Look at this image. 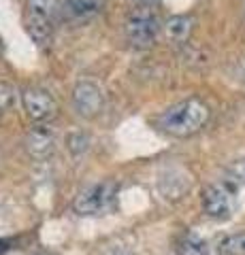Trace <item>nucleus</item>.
I'll return each instance as SVG.
<instances>
[{
    "label": "nucleus",
    "instance_id": "1",
    "mask_svg": "<svg viewBox=\"0 0 245 255\" xmlns=\"http://www.w3.org/2000/svg\"><path fill=\"white\" fill-rule=\"evenodd\" d=\"M209 122V107L199 98H188L169 107L156 119V126L164 134L175 138L192 136Z\"/></svg>",
    "mask_w": 245,
    "mask_h": 255
},
{
    "label": "nucleus",
    "instance_id": "15",
    "mask_svg": "<svg viewBox=\"0 0 245 255\" xmlns=\"http://www.w3.org/2000/svg\"><path fill=\"white\" fill-rule=\"evenodd\" d=\"M36 255H45V253H36Z\"/></svg>",
    "mask_w": 245,
    "mask_h": 255
},
{
    "label": "nucleus",
    "instance_id": "9",
    "mask_svg": "<svg viewBox=\"0 0 245 255\" xmlns=\"http://www.w3.org/2000/svg\"><path fill=\"white\" fill-rule=\"evenodd\" d=\"M107 0H64L62 2V15L68 21H92L94 17L105 11Z\"/></svg>",
    "mask_w": 245,
    "mask_h": 255
},
{
    "label": "nucleus",
    "instance_id": "14",
    "mask_svg": "<svg viewBox=\"0 0 245 255\" xmlns=\"http://www.w3.org/2000/svg\"><path fill=\"white\" fill-rule=\"evenodd\" d=\"M134 9H154L158 4V0H128Z\"/></svg>",
    "mask_w": 245,
    "mask_h": 255
},
{
    "label": "nucleus",
    "instance_id": "3",
    "mask_svg": "<svg viewBox=\"0 0 245 255\" xmlns=\"http://www.w3.org/2000/svg\"><path fill=\"white\" fill-rule=\"evenodd\" d=\"M162 23L154 9H132L124 21V34L134 49H149L160 36Z\"/></svg>",
    "mask_w": 245,
    "mask_h": 255
},
{
    "label": "nucleus",
    "instance_id": "5",
    "mask_svg": "<svg viewBox=\"0 0 245 255\" xmlns=\"http://www.w3.org/2000/svg\"><path fill=\"white\" fill-rule=\"evenodd\" d=\"M21 105H23L26 115L32 119L34 124H47V122H51V119L58 115L56 98L51 96L49 90L38 87V85H32V87H26V90H23Z\"/></svg>",
    "mask_w": 245,
    "mask_h": 255
},
{
    "label": "nucleus",
    "instance_id": "6",
    "mask_svg": "<svg viewBox=\"0 0 245 255\" xmlns=\"http://www.w3.org/2000/svg\"><path fill=\"white\" fill-rule=\"evenodd\" d=\"M233 189L228 183H211L203 189V211L211 219H228L233 215Z\"/></svg>",
    "mask_w": 245,
    "mask_h": 255
},
{
    "label": "nucleus",
    "instance_id": "10",
    "mask_svg": "<svg viewBox=\"0 0 245 255\" xmlns=\"http://www.w3.org/2000/svg\"><path fill=\"white\" fill-rule=\"evenodd\" d=\"M194 19L190 15H173L162 23V34L175 45H186L192 36Z\"/></svg>",
    "mask_w": 245,
    "mask_h": 255
},
{
    "label": "nucleus",
    "instance_id": "8",
    "mask_svg": "<svg viewBox=\"0 0 245 255\" xmlns=\"http://www.w3.org/2000/svg\"><path fill=\"white\" fill-rule=\"evenodd\" d=\"M26 149L36 159L49 157L53 153V149H56V134H53L49 126L38 124L26 134Z\"/></svg>",
    "mask_w": 245,
    "mask_h": 255
},
{
    "label": "nucleus",
    "instance_id": "7",
    "mask_svg": "<svg viewBox=\"0 0 245 255\" xmlns=\"http://www.w3.org/2000/svg\"><path fill=\"white\" fill-rule=\"evenodd\" d=\"M70 102H73V109L77 111L81 117H96L102 107H105V94L102 90L92 83V81H79L75 85L73 94H70Z\"/></svg>",
    "mask_w": 245,
    "mask_h": 255
},
{
    "label": "nucleus",
    "instance_id": "11",
    "mask_svg": "<svg viewBox=\"0 0 245 255\" xmlns=\"http://www.w3.org/2000/svg\"><path fill=\"white\" fill-rule=\"evenodd\" d=\"M66 145H68V151H70V153H73L75 157H79V155H83L85 151H88V147H90V138L85 136V134H81V132H73V134H68Z\"/></svg>",
    "mask_w": 245,
    "mask_h": 255
},
{
    "label": "nucleus",
    "instance_id": "16",
    "mask_svg": "<svg viewBox=\"0 0 245 255\" xmlns=\"http://www.w3.org/2000/svg\"><path fill=\"white\" fill-rule=\"evenodd\" d=\"M243 77H245V70H243Z\"/></svg>",
    "mask_w": 245,
    "mask_h": 255
},
{
    "label": "nucleus",
    "instance_id": "2",
    "mask_svg": "<svg viewBox=\"0 0 245 255\" xmlns=\"http://www.w3.org/2000/svg\"><path fill=\"white\" fill-rule=\"evenodd\" d=\"M56 13L58 0H26V32L38 47L51 43Z\"/></svg>",
    "mask_w": 245,
    "mask_h": 255
},
{
    "label": "nucleus",
    "instance_id": "4",
    "mask_svg": "<svg viewBox=\"0 0 245 255\" xmlns=\"http://www.w3.org/2000/svg\"><path fill=\"white\" fill-rule=\"evenodd\" d=\"M115 189H117V185L111 181H100V183L85 185L75 198L73 211L77 215H98V213H102L109 204H111L113 196H115Z\"/></svg>",
    "mask_w": 245,
    "mask_h": 255
},
{
    "label": "nucleus",
    "instance_id": "13",
    "mask_svg": "<svg viewBox=\"0 0 245 255\" xmlns=\"http://www.w3.org/2000/svg\"><path fill=\"white\" fill-rule=\"evenodd\" d=\"M15 100H17V92L15 87L9 83H0V113H6L15 107Z\"/></svg>",
    "mask_w": 245,
    "mask_h": 255
},
{
    "label": "nucleus",
    "instance_id": "12",
    "mask_svg": "<svg viewBox=\"0 0 245 255\" xmlns=\"http://www.w3.org/2000/svg\"><path fill=\"white\" fill-rule=\"evenodd\" d=\"M222 251L226 255H245V232L228 236L222 243Z\"/></svg>",
    "mask_w": 245,
    "mask_h": 255
}]
</instances>
